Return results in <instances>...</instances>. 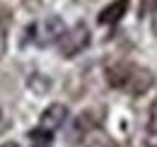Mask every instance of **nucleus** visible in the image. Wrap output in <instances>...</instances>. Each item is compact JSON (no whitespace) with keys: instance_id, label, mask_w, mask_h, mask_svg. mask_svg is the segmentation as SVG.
Segmentation results:
<instances>
[{"instance_id":"obj_4","label":"nucleus","mask_w":157,"mask_h":147,"mask_svg":"<svg viewBox=\"0 0 157 147\" xmlns=\"http://www.w3.org/2000/svg\"><path fill=\"white\" fill-rule=\"evenodd\" d=\"M128 7H131V0H111L109 5H104L99 10L97 22L99 24H106V27H114V24H118L121 19L126 17Z\"/></svg>"},{"instance_id":"obj_7","label":"nucleus","mask_w":157,"mask_h":147,"mask_svg":"<svg viewBox=\"0 0 157 147\" xmlns=\"http://www.w3.org/2000/svg\"><path fill=\"white\" fill-rule=\"evenodd\" d=\"M145 130H147V142L157 147V99L150 104V111H147V126H145Z\"/></svg>"},{"instance_id":"obj_1","label":"nucleus","mask_w":157,"mask_h":147,"mask_svg":"<svg viewBox=\"0 0 157 147\" xmlns=\"http://www.w3.org/2000/svg\"><path fill=\"white\" fill-rule=\"evenodd\" d=\"M29 39L36 43V46H53V43H58L63 34L68 32V27H65V22L58 17V15H48V17L39 19V22H34L29 29Z\"/></svg>"},{"instance_id":"obj_11","label":"nucleus","mask_w":157,"mask_h":147,"mask_svg":"<svg viewBox=\"0 0 157 147\" xmlns=\"http://www.w3.org/2000/svg\"><path fill=\"white\" fill-rule=\"evenodd\" d=\"M5 126V113H2V109H0V128Z\"/></svg>"},{"instance_id":"obj_10","label":"nucleus","mask_w":157,"mask_h":147,"mask_svg":"<svg viewBox=\"0 0 157 147\" xmlns=\"http://www.w3.org/2000/svg\"><path fill=\"white\" fill-rule=\"evenodd\" d=\"M0 147H20V145H17V142H2Z\"/></svg>"},{"instance_id":"obj_5","label":"nucleus","mask_w":157,"mask_h":147,"mask_svg":"<svg viewBox=\"0 0 157 147\" xmlns=\"http://www.w3.org/2000/svg\"><path fill=\"white\" fill-rule=\"evenodd\" d=\"M133 68L131 63H114L106 68V82L116 89H126L128 82H131V75H133Z\"/></svg>"},{"instance_id":"obj_9","label":"nucleus","mask_w":157,"mask_h":147,"mask_svg":"<svg viewBox=\"0 0 157 147\" xmlns=\"http://www.w3.org/2000/svg\"><path fill=\"white\" fill-rule=\"evenodd\" d=\"M5 53H7V32H5V27L0 24V60L5 58Z\"/></svg>"},{"instance_id":"obj_2","label":"nucleus","mask_w":157,"mask_h":147,"mask_svg":"<svg viewBox=\"0 0 157 147\" xmlns=\"http://www.w3.org/2000/svg\"><path fill=\"white\" fill-rule=\"evenodd\" d=\"M90 41H92V32H90V27H87L85 22L73 24V27L63 34V39L58 41L60 58H75V55H80L87 46H90Z\"/></svg>"},{"instance_id":"obj_6","label":"nucleus","mask_w":157,"mask_h":147,"mask_svg":"<svg viewBox=\"0 0 157 147\" xmlns=\"http://www.w3.org/2000/svg\"><path fill=\"white\" fill-rule=\"evenodd\" d=\"M155 85V77H152V73L150 70H143V68H133V75H131V82H128V92L131 94H143L145 89H150Z\"/></svg>"},{"instance_id":"obj_3","label":"nucleus","mask_w":157,"mask_h":147,"mask_svg":"<svg viewBox=\"0 0 157 147\" xmlns=\"http://www.w3.org/2000/svg\"><path fill=\"white\" fill-rule=\"evenodd\" d=\"M65 121H68V106L60 104V101H53V104H48L46 109L41 111L39 128L46 130V133H53V130H58Z\"/></svg>"},{"instance_id":"obj_8","label":"nucleus","mask_w":157,"mask_h":147,"mask_svg":"<svg viewBox=\"0 0 157 147\" xmlns=\"http://www.w3.org/2000/svg\"><path fill=\"white\" fill-rule=\"evenodd\" d=\"M29 87L36 94H46L51 89V80H46V77H41V75H32V77H29Z\"/></svg>"}]
</instances>
